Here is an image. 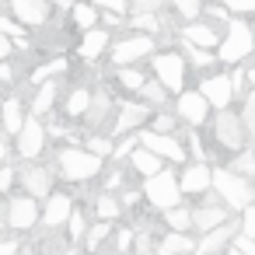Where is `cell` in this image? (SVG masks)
Instances as JSON below:
<instances>
[{
  "mask_svg": "<svg viewBox=\"0 0 255 255\" xmlns=\"http://www.w3.org/2000/svg\"><path fill=\"white\" fill-rule=\"evenodd\" d=\"M231 241V224H224V227H217V231H210L199 245H196V255H213L217 248H224Z\"/></svg>",
  "mask_w": 255,
  "mask_h": 255,
  "instance_id": "cell-20",
  "label": "cell"
},
{
  "mask_svg": "<svg viewBox=\"0 0 255 255\" xmlns=\"http://www.w3.org/2000/svg\"><path fill=\"white\" fill-rule=\"evenodd\" d=\"M18 150H21V157H35L42 150V126L35 119H25V126L18 133Z\"/></svg>",
  "mask_w": 255,
  "mask_h": 255,
  "instance_id": "cell-13",
  "label": "cell"
},
{
  "mask_svg": "<svg viewBox=\"0 0 255 255\" xmlns=\"http://www.w3.org/2000/svg\"><path fill=\"white\" fill-rule=\"evenodd\" d=\"M129 4H133L136 14H154V11L161 7V0H129Z\"/></svg>",
  "mask_w": 255,
  "mask_h": 255,
  "instance_id": "cell-43",
  "label": "cell"
},
{
  "mask_svg": "<svg viewBox=\"0 0 255 255\" xmlns=\"http://www.w3.org/2000/svg\"><path fill=\"white\" fill-rule=\"evenodd\" d=\"M227 255H241V252H238V248H231V252H227Z\"/></svg>",
  "mask_w": 255,
  "mask_h": 255,
  "instance_id": "cell-59",
  "label": "cell"
},
{
  "mask_svg": "<svg viewBox=\"0 0 255 255\" xmlns=\"http://www.w3.org/2000/svg\"><path fill=\"white\" fill-rule=\"evenodd\" d=\"M136 252H140V255H150V238H147V234L136 238Z\"/></svg>",
  "mask_w": 255,
  "mask_h": 255,
  "instance_id": "cell-50",
  "label": "cell"
},
{
  "mask_svg": "<svg viewBox=\"0 0 255 255\" xmlns=\"http://www.w3.org/2000/svg\"><path fill=\"white\" fill-rule=\"evenodd\" d=\"M224 7H231V11H241V14H248V11H255V0H220Z\"/></svg>",
  "mask_w": 255,
  "mask_h": 255,
  "instance_id": "cell-45",
  "label": "cell"
},
{
  "mask_svg": "<svg viewBox=\"0 0 255 255\" xmlns=\"http://www.w3.org/2000/svg\"><path fill=\"white\" fill-rule=\"evenodd\" d=\"M0 116H4V129L7 133H21L25 116H21V105L18 102H4V105H0Z\"/></svg>",
  "mask_w": 255,
  "mask_h": 255,
  "instance_id": "cell-23",
  "label": "cell"
},
{
  "mask_svg": "<svg viewBox=\"0 0 255 255\" xmlns=\"http://www.w3.org/2000/svg\"><path fill=\"white\" fill-rule=\"evenodd\" d=\"M129 241H133V234H129V231H123V234H119V252H126V248H129Z\"/></svg>",
  "mask_w": 255,
  "mask_h": 255,
  "instance_id": "cell-54",
  "label": "cell"
},
{
  "mask_svg": "<svg viewBox=\"0 0 255 255\" xmlns=\"http://www.w3.org/2000/svg\"><path fill=\"white\" fill-rule=\"evenodd\" d=\"M192 63H196V67H206V63H210V56H206V53H196V49H192Z\"/></svg>",
  "mask_w": 255,
  "mask_h": 255,
  "instance_id": "cell-53",
  "label": "cell"
},
{
  "mask_svg": "<svg viewBox=\"0 0 255 255\" xmlns=\"http://www.w3.org/2000/svg\"><path fill=\"white\" fill-rule=\"evenodd\" d=\"M11 4H14V14L25 25H42L46 14H49V0H11Z\"/></svg>",
  "mask_w": 255,
  "mask_h": 255,
  "instance_id": "cell-14",
  "label": "cell"
},
{
  "mask_svg": "<svg viewBox=\"0 0 255 255\" xmlns=\"http://www.w3.org/2000/svg\"><path fill=\"white\" fill-rule=\"evenodd\" d=\"M154 126H157L154 133H171V126H175V119H171V116H157V123H154Z\"/></svg>",
  "mask_w": 255,
  "mask_h": 255,
  "instance_id": "cell-48",
  "label": "cell"
},
{
  "mask_svg": "<svg viewBox=\"0 0 255 255\" xmlns=\"http://www.w3.org/2000/svg\"><path fill=\"white\" fill-rule=\"evenodd\" d=\"M171 4L185 14V18H196L199 14V4H203V0H171Z\"/></svg>",
  "mask_w": 255,
  "mask_h": 255,
  "instance_id": "cell-40",
  "label": "cell"
},
{
  "mask_svg": "<svg viewBox=\"0 0 255 255\" xmlns=\"http://www.w3.org/2000/svg\"><path fill=\"white\" fill-rule=\"evenodd\" d=\"M143 192H147V199L157 206V210H175L178 206V199H182V189H178V182H175V175L171 171H157L154 178H147V185H143Z\"/></svg>",
  "mask_w": 255,
  "mask_h": 255,
  "instance_id": "cell-3",
  "label": "cell"
},
{
  "mask_svg": "<svg viewBox=\"0 0 255 255\" xmlns=\"http://www.w3.org/2000/svg\"><path fill=\"white\" fill-rule=\"evenodd\" d=\"M140 91H143V98H150V102H161V98H164V88H161V84H154V81H147Z\"/></svg>",
  "mask_w": 255,
  "mask_h": 255,
  "instance_id": "cell-46",
  "label": "cell"
},
{
  "mask_svg": "<svg viewBox=\"0 0 255 255\" xmlns=\"http://www.w3.org/2000/svg\"><path fill=\"white\" fill-rule=\"evenodd\" d=\"M88 109H91V95H88V91H74L70 102H67V112H70V116H84Z\"/></svg>",
  "mask_w": 255,
  "mask_h": 255,
  "instance_id": "cell-28",
  "label": "cell"
},
{
  "mask_svg": "<svg viewBox=\"0 0 255 255\" xmlns=\"http://www.w3.org/2000/svg\"><path fill=\"white\" fill-rule=\"evenodd\" d=\"M105 109H109V98H105V95H98V98H91V109H88V119H91V123H98V119L105 116Z\"/></svg>",
  "mask_w": 255,
  "mask_h": 255,
  "instance_id": "cell-35",
  "label": "cell"
},
{
  "mask_svg": "<svg viewBox=\"0 0 255 255\" xmlns=\"http://www.w3.org/2000/svg\"><path fill=\"white\" fill-rule=\"evenodd\" d=\"M203 98H206V105H213V109H227L231 105V95H234V84H231V77H224V74H213V77H206L203 81V91H199Z\"/></svg>",
  "mask_w": 255,
  "mask_h": 255,
  "instance_id": "cell-7",
  "label": "cell"
},
{
  "mask_svg": "<svg viewBox=\"0 0 255 255\" xmlns=\"http://www.w3.org/2000/svg\"><path fill=\"white\" fill-rule=\"evenodd\" d=\"M35 220H39V210H35V199H32V196L11 199V206H7V224H11V227L28 231V227H35Z\"/></svg>",
  "mask_w": 255,
  "mask_h": 255,
  "instance_id": "cell-9",
  "label": "cell"
},
{
  "mask_svg": "<svg viewBox=\"0 0 255 255\" xmlns=\"http://www.w3.org/2000/svg\"><path fill=\"white\" fill-rule=\"evenodd\" d=\"M0 35L4 39H21V25L11 21V18H0Z\"/></svg>",
  "mask_w": 255,
  "mask_h": 255,
  "instance_id": "cell-39",
  "label": "cell"
},
{
  "mask_svg": "<svg viewBox=\"0 0 255 255\" xmlns=\"http://www.w3.org/2000/svg\"><path fill=\"white\" fill-rule=\"evenodd\" d=\"M185 39H189L192 46H217V32H213L210 25H189V28H185Z\"/></svg>",
  "mask_w": 255,
  "mask_h": 255,
  "instance_id": "cell-24",
  "label": "cell"
},
{
  "mask_svg": "<svg viewBox=\"0 0 255 255\" xmlns=\"http://www.w3.org/2000/svg\"><path fill=\"white\" fill-rule=\"evenodd\" d=\"M53 102H56V84H42V91L35 95V105H32V109H35L39 116H46Z\"/></svg>",
  "mask_w": 255,
  "mask_h": 255,
  "instance_id": "cell-27",
  "label": "cell"
},
{
  "mask_svg": "<svg viewBox=\"0 0 255 255\" xmlns=\"http://www.w3.org/2000/svg\"><path fill=\"white\" fill-rule=\"evenodd\" d=\"M67 231H70V238L77 241V238L84 234V213H77V210H74V213H70V220H67Z\"/></svg>",
  "mask_w": 255,
  "mask_h": 255,
  "instance_id": "cell-38",
  "label": "cell"
},
{
  "mask_svg": "<svg viewBox=\"0 0 255 255\" xmlns=\"http://www.w3.org/2000/svg\"><path fill=\"white\" fill-rule=\"evenodd\" d=\"M119 81H123L129 91H140V88L147 84V81H143V74H140V70H129V67H123V70H119Z\"/></svg>",
  "mask_w": 255,
  "mask_h": 255,
  "instance_id": "cell-32",
  "label": "cell"
},
{
  "mask_svg": "<svg viewBox=\"0 0 255 255\" xmlns=\"http://www.w3.org/2000/svg\"><path fill=\"white\" fill-rule=\"evenodd\" d=\"M109 231H112V224H105V220H102V224H95V227L88 231V252H98V248H102V241L109 238Z\"/></svg>",
  "mask_w": 255,
  "mask_h": 255,
  "instance_id": "cell-29",
  "label": "cell"
},
{
  "mask_svg": "<svg viewBox=\"0 0 255 255\" xmlns=\"http://www.w3.org/2000/svg\"><path fill=\"white\" fill-rule=\"evenodd\" d=\"M60 171L74 182H84V178H95L102 171V157H95L91 150L67 147V150H60Z\"/></svg>",
  "mask_w": 255,
  "mask_h": 255,
  "instance_id": "cell-1",
  "label": "cell"
},
{
  "mask_svg": "<svg viewBox=\"0 0 255 255\" xmlns=\"http://www.w3.org/2000/svg\"><path fill=\"white\" fill-rule=\"evenodd\" d=\"M88 150H91L95 157H102V154H112V140H105V136H91V140H88Z\"/></svg>",
  "mask_w": 255,
  "mask_h": 255,
  "instance_id": "cell-36",
  "label": "cell"
},
{
  "mask_svg": "<svg viewBox=\"0 0 255 255\" xmlns=\"http://www.w3.org/2000/svg\"><path fill=\"white\" fill-rule=\"evenodd\" d=\"M157 248H161V255H189L196 245H192L185 234H175V231H171V234H168V238H164Z\"/></svg>",
  "mask_w": 255,
  "mask_h": 255,
  "instance_id": "cell-22",
  "label": "cell"
},
{
  "mask_svg": "<svg viewBox=\"0 0 255 255\" xmlns=\"http://www.w3.org/2000/svg\"><path fill=\"white\" fill-rule=\"evenodd\" d=\"M11 182H14V171H11V168H0V192H7Z\"/></svg>",
  "mask_w": 255,
  "mask_h": 255,
  "instance_id": "cell-49",
  "label": "cell"
},
{
  "mask_svg": "<svg viewBox=\"0 0 255 255\" xmlns=\"http://www.w3.org/2000/svg\"><path fill=\"white\" fill-rule=\"evenodd\" d=\"M164 220H168V227H171L175 234H185V231L192 227V213H189V210H182V206L168 210V213H164Z\"/></svg>",
  "mask_w": 255,
  "mask_h": 255,
  "instance_id": "cell-25",
  "label": "cell"
},
{
  "mask_svg": "<svg viewBox=\"0 0 255 255\" xmlns=\"http://www.w3.org/2000/svg\"><path fill=\"white\" fill-rule=\"evenodd\" d=\"M227 224V217H224V210L220 206H203V210H196L192 213V227L196 231H217V227H224Z\"/></svg>",
  "mask_w": 255,
  "mask_h": 255,
  "instance_id": "cell-16",
  "label": "cell"
},
{
  "mask_svg": "<svg viewBox=\"0 0 255 255\" xmlns=\"http://www.w3.org/2000/svg\"><path fill=\"white\" fill-rule=\"evenodd\" d=\"M70 213H74V203H70V196H63V192H56L53 199H49V206H46V227H63L67 220H70Z\"/></svg>",
  "mask_w": 255,
  "mask_h": 255,
  "instance_id": "cell-15",
  "label": "cell"
},
{
  "mask_svg": "<svg viewBox=\"0 0 255 255\" xmlns=\"http://www.w3.org/2000/svg\"><path fill=\"white\" fill-rule=\"evenodd\" d=\"M63 70H67V63H63V60H53V63H46V67H39V70L32 74V81L39 84L42 77H53V74H63Z\"/></svg>",
  "mask_w": 255,
  "mask_h": 255,
  "instance_id": "cell-33",
  "label": "cell"
},
{
  "mask_svg": "<svg viewBox=\"0 0 255 255\" xmlns=\"http://www.w3.org/2000/svg\"><path fill=\"white\" fill-rule=\"evenodd\" d=\"M18 255H25V252H18Z\"/></svg>",
  "mask_w": 255,
  "mask_h": 255,
  "instance_id": "cell-60",
  "label": "cell"
},
{
  "mask_svg": "<svg viewBox=\"0 0 255 255\" xmlns=\"http://www.w3.org/2000/svg\"><path fill=\"white\" fill-rule=\"evenodd\" d=\"M154 70H157V84L164 91H182V81H185V67H182V56L178 53H164L154 60Z\"/></svg>",
  "mask_w": 255,
  "mask_h": 255,
  "instance_id": "cell-5",
  "label": "cell"
},
{
  "mask_svg": "<svg viewBox=\"0 0 255 255\" xmlns=\"http://www.w3.org/2000/svg\"><path fill=\"white\" fill-rule=\"evenodd\" d=\"M105 46H109V32H102V28H91V32L81 39V56H84V60H98Z\"/></svg>",
  "mask_w": 255,
  "mask_h": 255,
  "instance_id": "cell-18",
  "label": "cell"
},
{
  "mask_svg": "<svg viewBox=\"0 0 255 255\" xmlns=\"http://www.w3.org/2000/svg\"><path fill=\"white\" fill-rule=\"evenodd\" d=\"M248 81H252V88H255V67H252V74H248Z\"/></svg>",
  "mask_w": 255,
  "mask_h": 255,
  "instance_id": "cell-58",
  "label": "cell"
},
{
  "mask_svg": "<svg viewBox=\"0 0 255 255\" xmlns=\"http://www.w3.org/2000/svg\"><path fill=\"white\" fill-rule=\"evenodd\" d=\"M252 46H255V39H252V28L248 25H241V21H231V28H227V39L220 42V60L224 63H238L245 53H252Z\"/></svg>",
  "mask_w": 255,
  "mask_h": 255,
  "instance_id": "cell-4",
  "label": "cell"
},
{
  "mask_svg": "<svg viewBox=\"0 0 255 255\" xmlns=\"http://www.w3.org/2000/svg\"><path fill=\"white\" fill-rule=\"evenodd\" d=\"M234 175H241V178H245V175H255V154H252V150L234 161Z\"/></svg>",
  "mask_w": 255,
  "mask_h": 255,
  "instance_id": "cell-34",
  "label": "cell"
},
{
  "mask_svg": "<svg viewBox=\"0 0 255 255\" xmlns=\"http://www.w3.org/2000/svg\"><path fill=\"white\" fill-rule=\"evenodd\" d=\"M63 255H70V252H63Z\"/></svg>",
  "mask_w": 255,
  "mask_h": 255,
  "instance_id": "cell-61",
  "label": "cell"
},
{
  "mask_svg": "<svg viewBox=\"0 0 255 255\" xmlns=\"http://www.w3.org/2000/svg\"><path fill=\"white\" fill-rule=\"evenodd\" d=\"M241 234H245V238H255V206L245 210V217H241Z\"/></svg>",
  "mask_w": 255,
  "mask_h": 255,
  "instance_id": "cell-42",
  "label": "cell"
},
{
  "mask_svg": "<svg viewBox=\"0 0 255 255\" xmlns=\"http://www.w3.org/2000/svg\"><path fill=\"white\" fill-rule=\"evenodd\" d=\"M206 109H210V105H206L203 95H196V91H182V95H178V116H182L185 123H196V126H199V123L206 119Z\"/></svg>",
  "mask_w": 255,
  "mask_h": 255,
  "instance_id": "cell-11",
  "label": "cell"
},
{
  "mask_svg": "<svg viewBox=\"0 0 255 255\" xmlns=\"http://www.w3.org/2000/svg\"><path fill=\"white\" fill-rule=\"evenodd\" d=\"M98 217H102L105 224H112V220L119 217V203H116L112 196H102V199H98Z\"/></svg>",
  "mask_w": 255,
  "mask_h": 255,
  "instance_id": "cell-31",
  "label": "cell"
},
{
  "mask_svg": "<svg viewBox=\"0 0 255 255\" xmlns=\"http://www.w3.org/2000/svg\"><path fill=\"white\" fill-rule=\"evenodd\" d=\"M213 189L224 196V203L227 206H234V210H248L252 206V189H248V182L241 178V175H234V171H213Z\"/></svg>",
  "mask_w": 255,
  "mask_h": 255,
  "instance_id": "cell-2",
  "label": "cell"
},
{
  "mask_svg": "<svg viewBox=\"0 0 255 255\" xmlns=\"http://www.w3.org/2000/svg\"><path fill=\"white\" fill-rule=\"evenodd\" d=\"M210 185H213V171H206V164H189V168H185V175H182V182H178V189H182V192H189V196L206 192Z\"/></svg>",
  "mask_w": 255,
  "mask_h": 255,
  "instance_id": "cell-12",
  "label": "cell"
},
{
  "mask_svg": "<svg viewBox=\"0 0 255 255\" xmlns=\"http://www.w3.org/2000/svg\"><path fill=\"white\" fill-rule=\"evenodd\" d=\"M21 182H25V192L28 196H46L49 192V171L46 168H28L21 175Z\"/></svg>",
  "mask_w": 255,
  "mask_h": 255,
  "instance_id": "cell-19",
  "label": "cell"
},
{
  "mask_svg": "<svg viewBox=\"0 0 255 255\" xmlns=\"http://www.w3.org/2000/svg\"><path fill=\"white\" fill-rule=\"evenodd\" d=\"M56 4H60V7H74V4H70V0H56Z\"/></svg>",
  "mask_w": 255,
  "mask_h": 255,
  "instance_id": "cell-57",
  "label": "cell"
},
{
  "mask_svg": "<svg viewBox=\"0 0 255 255\" xmlns=\"http://www.w3.org/2000/svg\"><path fill=\"white\" fill-rule=\"evenodd\" d=\"M150 49H154V39H150V35H136V39H126V42H119V46L112 49V63L126 67V63H133V60H143V56H147Z\"/></svg>",
  "mask_w": 255,
  "mask_h": 255,
  "instance_id": "cell-8",
  "label": "cell"
},
{
  "mask_svg": "<svg viewBox=\"0 0 255 255\" xmlns=\"http://www.w3.org/2000/svg\"><path fill=\"white\" fill-rule=\"evenodd\" d=\"M7 56H11V39L0 35V60H7Z\"/></svg>",
  "mask_w": 255,
  "mask_h": 255,
  "instance_id": "cell-52",
  "label": "cell"
},
{
  "mask_svg": "<svg viewBox=\"0 0 255 255\" xmlns=\"http://www.w3.org/2000/svg\"><path fill=\"white\" fill-rule=\"evenodd\" d=\"M91 7H105V11H112V14H123V11L129 7V0H91Z\"/></svg>",
  "mask_w": 255,
  "mask_h": 255,
  "instance_id": "cell-37",
  "label": "cell"
},
{
  "mask_svg": "<svg viewBox=\"0 0 255 255\" xmlns=\"http://www.w3.org/2000/svg\"><path fill=\"white\" fill-rule=\"evenodd\" d=\"M4 154H7V147H4V136H0V161H4Z\"/></svg>",
  "mask_w": 255,
  "mask_h": 255,
  "instance_id": "cell-56",
  "label": "cell"
},
{
  "mask_svg": "<svg viewBox=\"0 0 255 255\" xmlns=\"http://www.w3.org/2000/svg\"><path fill=\"white\" fill-rule=\"evenodd\" d=\"M133 28H143V32H157L161 25H157V18H154V14H136V18H133Z\"/></svg>",
  "mask_w": 255,
  "mask_h": 255,
  "instance_id": "cell-41",
  "label": "cell"
},
{
  "mask_svg": "<svg viewBox=\"0 0 255 255\" xmlns=\"http://www.w3.org/2000/svg\"><path fill=\"white\" fill-rule=\"evenodd\" d=\"M0 255H18V241H0Z\"/></svg>",
  "mask_w": 255,
  "mask_h": 255,
  "instance_id": "cell-51",
  "label": "cell"
},
{
  "mask_svg": "<svg viewBox=\"0 0 255 255\" xmlns=\"http://www.w3.org/2000/svg\"><path fill=\"white\" fill-rule=\"evenodd\" d=\"M234 248H238L241 255H255V238H245V234H238V238H234Z\"/></svg>",
  "mask_w": 255,
  "mask_h": 255,
  "instance_id": "cell-47",
  "label": "cell"
},
{
  "mask_svg": "<svg viewBox=\"0 0 255 255\" xmlns=\"http://www.w3.org/2000/svg\"><path fill=\"white\" fill-rule=\"evenodd\" d=\"M136 143H140V133H136V136H126L112 154H116V157H126V154H133V150H136Z\"/></svg>",
  "mask_w": 255,
  "mask_h": 255,
  "instance_id": "cell-44",
  "label": "cell"
},
{
  "mask_svg": "<svg viewBox=\"0 0 255 255\" xmlns=\"http://www.w3.org/2000/svg\"><path fill=\"white\" fill-rule=\"evenodd\" d=\"M11 81V67L7 63H0V84H7Z\"/></svg>",
  "mask_w": 255,
  "mask_h": 255,
  "instance_id": "cell-55",
  "label": "cell"
},
{
  "mask_svg": "<svg viewBox=\"0 0 255 255\" xmlns=\"http://www.w3.org/2000/svg\"><path fill=\"white\" fill-rule=\"evenodd\" d=\"M147 112L150 109H143V105H123V112H119V119H116V133H129V129H136L143 119H147Z\"/></svg>",
  "mask_w": 255,
  "mask_h": 255,
  "instance_id": "cell-17",
  "label": "cell"
},
{
  "mask_svg": "<svg viewBox=\"0 0 255 255\" xmlns=\"http://www.w3.org/2000/svg\"><path fill=\"white\" fill-rule=\"evenodd\" d=\"M70 14H74V21H77L84 32H91V28H95V21H98V14H95V7H91V4H74V7H70Z\"/></svg>",
  "mask_w": 255,
  "mask_h": 255,
  "instance_id": "cell-26",
  "label": "cell"
},
{
  "mask_svg": "<svg viewBox=\"0 0 255 255\" xmlns=\"http://www.w3.org/2000/svg\"><path fill=\"white\" fill-rule=\"evenodd\" d=\"M129 161H133V168H136L140 175H147V178H154V175L161 171V161H157V154H150V150H133Z\"/></svg>",
  "mask_w": 255,
  "mask_h": 255,
  "instance_id": "cell-21",
  "label": "cell"
},
{
  "mask_svg": "<svg viewBox=\"0 0 255 255\" xmlns=\"http://www.w3.org/2000/svg\"><path fill=\"white\" fill-rule=\"evenodd\" d=\"M213 133H217V143H220V147H227V150H238V147L245 143L241 119H238L234 112H227V109L217 116V126H213Z\"/></svg>",
  "mask_w": 255,
  "mask_h": 255,
  "instance_id": "cell-6",
  "label": "cell"
},
{
  "mask_svg": "<svg viewBox=\"0 0 255 255\" xmlns=\"http://www.w3.org/2000/svg\"><path fill=\"white\" fill-rule=\"evenodd\" d=\"M140 140H143V150H150V154H157V157H171V161H182V157H185V150L175 143V136H164V133H140Z\"/></svg>",
  "mask_w": 255,
  "mask_h": 255,
  "instance_id": "cell-10",
  "label": "cell"
},
{
  "mask_svg": "<svg viewBox=\"0 0 255 255\" xmlns=\"http://www.w3.org/2000/svg\"><path fill=\"white\" fill-rule=\"evenodd\" d=\"M241 129L248 136H255V95L245 98V112H241Z\"/></svg>",
  "mask_w": 255,
  "mask_h": 255,
  "instance_id": "cell-30",
  "label": "cell"
}]
</instances>
